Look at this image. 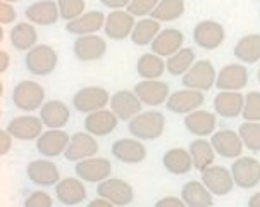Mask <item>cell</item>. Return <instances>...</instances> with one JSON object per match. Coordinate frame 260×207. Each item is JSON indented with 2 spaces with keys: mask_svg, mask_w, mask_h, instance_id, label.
Listing matches in <instances>:
<instances>
[{
  "mask_svg": "<svg viewBox=\"0 0 260 207\" xmlns=\"http://www.w3.org/2000/svg\"><path fill=\"white\" fill-rule=\"evenodd\" d=\"M257 78H258V83H260V69H258V73H257Z\"/></svg>",
  "mask_w": 260,
  "mask_h": 207,
  "instance_id": "db71d44e",
  "label": "cell"
},
{
  "mask_svg": "<svg viewBox=\"0 0 260 207\" xmlns=\"http://www.w3.org/2000/svg\"><path fill=\"white\" fill-rule=\"evenodd\" d=\"M135 16L129 14L127 11H111L107 16H105V26L104 32L111 40L121 42L126 40L127 37H131L135 29Z\"/></svg>",
  "mask_w": 260,
  "mask_h": 207,
  "instance_id": "8fae6325",
  "label": "cell"
},
{
  "mask_svg": "<svg viewBox=\"0 0 260 207\" xmlns=\"http://www.w3.org/2000/svg\"><path fill=\"white\" fill-rule=\"evenodd\" d=\"M96 152H99V143L93 138V135H90L88 131H78L71 136V142L66 149L64 157L71 162H79L88 157H95Z\"/></svg>",
  "mask_w": 260,
  "mask_h": 207,
  "instance_id": "ac0fdd59",
  "label": "cell"
},
{
  "mask_svg": "<svg viewBox=\"0 0 260 207\" xmlns=\"http://www.w3.org/2000/svg\"><path fill=\"white\" fill-rule=\"evenodd\" d=\"M160 0H131V4L126 7V11L135 17H147L152 16L153 9L157 7V4Z\"/></svg>",
  "mask_w": 260,
  "mask_h": 207,
  "instance_id": "7bdbcfd3",
  "label": "cell"
},
{
  "mask_svg": "<svg viewBox=\"0 0 260 207\" xmlns=\"http://www.w3.org/2000/svg\"><path fill=\"white\" fill-rule=\"evenodd\" d=\"M111 111L119 117V121H131L142 112V100L131 90H119L111 95Z\"/></svg>",
  "mask_w": 260,
  "mask_h": 207,
  "instance_id": "9a60e30c",
  "label": "cell"
},
{
  "mask_svg": "<svg viewBox=\"0 0 260 207\" xmlns=\"http://www.w3.org/2000/svg\"><path fill=\"white\" fill-rule=\"evenodd\" d=\"M166 71V61L160 55L153 54H143L136 63V73L143 78V80H158Z\"/></svg>",
  "mask_w": 260,
  "mask_h": 207,
  "instance_id": "74e56055",
  "label": "cell"
},
{
  "mask_svg": "<svg viewBox=\"0 0 260 207\" xmlns=\"http://www.w3.org/2000/svg\"><path fill=\"white\" fill-rule=\"evenodd\" d=\"M238 133L241 136V142L248 151L260 152V123L245 121L240 125Z\"/></svg>",
  "mask_w": 260,
  "mask_h": 207,
  "instance_id": "ab89813d",
  "label": "cell"
},
{
  "mask_svg": "<svg viewBox=\"0 0 260 207\" xmlns=\"http://www.w3.org/2000/svg\"><path fill=\"white\" fill-rule=\"evenodd\" d=\"M117 123L119 117L116 114L107 111V109H102V111L86 114L83 126H85V131L93 136H107L117 128Z\"/></svg>",
  "mask_w": 260,
  "mask_h": 207,
  "instance_id": "d4e9b609",
  "label": "cell"
},
{
  "mask_svg": "<svg viewBox=\"0 0 260 207\" xmlns=\"http://www.w3.org/2000/svg\"><path fill=\"white\" fill-rule=\"evenodd\" d=\"M248 85V71L243 64H228L217 73L215 86L221 92H240Z\"/></svg>",
  "mask_w": 260,
  "mask_h": 207,
  "instance_id": "44dd1931",
  "label": "cell"
},
{
  "mask_svg": "<svg viewBox=\"0 0 260 207\" xmlns=\"http://www.w3.org/2000/svg\"><path fill=\"white\" fill-rule=\"evenodd\" d=\"M9 64H11V57L6 50H0V73H6L9 69Z\"/></svg>",
  "mask_w": 260,
  "mask_h": 207,
  "instance_id": "681fc988",
  "label": "cell"
},
{
  "mask_svg": "<svg viewBox=\"0 0 260 207\" xmlns=\"http://www.w3.org/2000/svg\"><path fill=\"white\" fill-rule=\"evenodd\" d=\"M109 102H111V95L104 86H85L73 97V107L83 114L102 111Z\"/></svg>",
  "mask_w": 260,
  "mask_h": 207,
  "instance_id": "5b68a950",
  "label": "cell"
},
{
  "mask_svg": "<svg viewBox=\"0 0 260 207\" xmlns=\"http://www.w3.org/2000/svg\"><path fill=\"white\" fill-rule=\"evenodd\" d=\"M71 136L62 130H48L43 131L37 140V151L43 157H57L66 152Z\"/></svg>",
  "mask_w": 260,
  "mask_h": 207,
  "instance_id": "7402d4cb",
  "label": "cell"
},
{
  "mask_svg": "<svg viewBox=\"0 0 260 207\" xmlns=\"http://www.w3.org/2000/svg\"><path fill=\"white\" fill-rule=\"evenodd\" d=\"M166 128V117L158 111H145L127 121V130L138 140H155L162 136Z\"/></svg>",
  "mask_w": 260,
  "mask_h": 207,
  "instance_id": "6da1fadb",
  "label": "cell"
},
{
  "mask_svg": "<svg viewBox=\"0 0 260 207\" xmlns=\"http://www.w3.org/2000/svg\"><path fill=\"white\" fill-rule=\"evenodd\" d=\"M24 16L33 24L52 26L59 21L60 12H59V6H57V2H54V0H38V2H33L26 7Z\"/></svg>",
  "mask_w": 260,
  "mask_h": 207,
  "instance_id": "603a6c76",
  "label": "cell"
},
{
  "mask_svg": "<svg viewBox=\"0 0 260 207\" xmlns=\"http://www.w3.org/2000/svg\"><path fill=\"white\" fill-rule=\"evenodd\" d=\"M204 104H205L204 92L184 88V90H178L169 95V99H167V102H166V107L174 114H184V116H186L189 112L198 111Z\"/></svg>",
  "mask_w": 260,
  "mask_h": 207,
  "instance_id": "5bb4252c",
  "label": "cell"
},
{
  "mask_svg": "<svg viewBox=\"0 0 260 207\" xmlns=\"http://www.w3.org/2000/svg\"><path fill=\"white\" fill-rule=\"evenodd\" d=\"M189 156L193 159V167L202 171H205L207 167L214 166V159H215V151L212 147V143L205 138H198V140H193L189 143V149H188Z\"/></svg>",
  "mask_w": 260,
  "mask_h": 207,
  "instance_id": "e575fe53",
  "label": "cell"
},
{
  "mask_svg": "<svg viewBox=\"0 0 260 207\" xmlns=\"http://www.w3.org/2000/svg\"><path fill=\"white\" fill-rule=\"evenodd\" d=\"M181 199L188 207H212L214 205L212 192H210L202 182H197V180H191V182L183 185Z\"/></svg>",
  "mask_w": 260,
  "mask_h": 207,
  "instance_id": "4dcf8cb0",
  "label": "cell"
},
{
  "mask_svg": "<svg viewBox=\"0 0 260 207\" xmlns=\"http://www.w3.org/2000/svg\"><path fill=\"white\" fill-rule=\"evenodd\" d=\"M12 136L11 133H9L7 130H0V156H6V154H9V151L12 149Z\"/></svg>",
  "mask_w": 260,
  "mask_h": 207,
  "instance_id": "bcb514c9",
  "label": "cell"
},
{
  "mask_svg": "<svg viewBox=\"0 0 260 207\" xmlns=\"http://www.w3.org/2000/svg\"><path fill=\"white\" fill-rule=\"evenodd\" d=\"M57 6H59L60 17L69 23L85 14L86 2L85 0H57Z\"/></svg>",
  "mask_w": 260,
  "mask_h": 207,
  "instance_id": "60d3db41",
  "label": "cell"
},
{
  "mask_svg": "<svg viewBox=\"0 0 260 207\" xmlns=\"http://www.w3.org/2000/svg\"><path fill=\"white\" fill-rule=\"evenodd\" d=\"M160 23L155 21L153 17H142L140 21H136L135 29L131 33V42L138 47L152 45V42L157 38V35L160 33Z\"/></svg>",
  "mask_w": 260,
  "mask_h": 207,
  "instance_id": "d590c367",
  "label": "cell"
},
{
  "mask_svg": "<svg viewBox=\"0 0 260 207\" xmlns=\"http://www.w3.org/2000/svg\"><path fill=\"white\" fill-rule=\"evenodd\" d=\"M226 38V29L221 23L212 19H205L197 23L193 28V42L204 50H215L222 45Z\"/></svg>",
  "mask_w": 260,
  "mask_h": 207,
  "instance_id": "8992f818",
  "label": "cell"
},
{
  "mask_svg": "<svg viewBox=\"0 0 260 207\" xmlns=\"http://www.w3.org/2000/svg\"><path fill=\"white\" fill-rule=\"evenodd\" d=\"M111 152L122 164H140L147 159V149L138 138H119L112 143Z\"/></svg>",
  "mask_w": 260,
  "mask_h": 207,
  "instance_id": "d6986e66",
  "label": "cell"
},
{
  "mask_svg": "<svg viewBox=\"0 0 260 207\" xmlns=\"http://www.w3.org/2000/svg\"><path fill=\"white\" fill-rule=\"evenodd\" d=\"M235 185L240 188H253L260 183V162L253 157H238L231 166Z\"/></svg>",
  "mask_w": 260,
  "mask_h": 207,
  "instance_id": "30bf717a",
  "label": "cell"
},
{
  "mask_svg": "<svg viewBox=\"0 0 260 207\" xmlns=\"http://www.w3.org/2000/svg\"><path fill=\"white\" fill-rule=\"evenodd\" d=\"M43 126L45 125L40 117L26 114V116H17L9 121L6 130L21 142H29V140H38V136L43 133Z\"/></svg>",
  "mask_w": 260,
  "mask_h": 207,
  "instance_id": "ffe728a7",
  "label": "cell"
},
{
  "mask_svg": "<svg viewBox=\"0 0 260 207\" xmlns=\"http://www.w3.org/2000/svg\"><path fill=\"white\" fill-rule=\"evenodd\" d=\"M2 2H9V4H12V2H17V0H2Z\"/></svg>",
  "mask_w": 260,
  "mask_h": 207,
  "instance_id": "f5cc1de1",
  "label": "cell"
},
{
  "mask_svg": "<svg viewBox=\"0 0 260 207\" xmlns=\"http://www.w3.org/2000/svg\"><path fill=\"white\" fill-rule=\"evenodd\" d=\"M215 80H217V73L214 64L209 59H202L197 61L189 68V71L181 76V85L189 90L207 92L215 85Z\"/></svg>",
  "mask_w": 260,
  "mask_h": 207,
  "instance_id": "277c9868",
  "label": "cell"
},
{
  "mask_svg": "<svg viewBox=\"0 0 260 207\" xmlns=\"http://www.w3.org/2000/svg\"><path fill=\"white\" fill-rule=\"evenodd\" d=\"M162 164H164L166 171L171 174L181 176V174H188L193 167V159L189 156L188 151H184L181 147L171 149L164 154L162 157Z\"/></svg>",
  "mask_w": 260,
  "mask_h": 207,
  "instance_id": "d6a6232c",
  "label": "cell"
},
{
  "mask_svg": "<svg viewBox=\"0 0 260 207\" xmlns=\"http://www.w3.org/2000/svg\"><path fill=\"white\" fill-rule=\"evenodd\" d=\"M155 207H188L183 202V199H178V197H162L160 200L155 202Z\"/></svg>",
  "mask_w": 260,
  "mask_h": 207,
  "instance_id": "7dc6e473",
  "label": "cell"
},
{
  "mask_svg": "<svg viewBox=\"0 0 260 207\" xmlns=\"http://www.w3.org/2000/svg\"><path fill=\"white\" fill-rule=\"evenodd\" d=\"M26 174L29 182L38 187H55L60 182V173L55 162L47 159H35L26 166Z\"/></svg>",
  "mask_w": 260,
  "mask_h": 207,
  "instance_id": "e0dca14e",
  "label": "cell"
},
{
  "mask_svg": "<svg viewBox=\"0 0 260 207\" xmlns=\"http://www.w3.org/2000/svg\"><path fill=\"white\" fill-rule=\"evenodd\" d=\"M100 4L105 7H109L111 11H121L122 7L129 6L131 0H100Z\"/></svg>",
  "mask_w": 260,
  "mask_h": 207,
  "instance_id": "c3c4849f",
  "label": "cell"
},
{
  "mask_svg": "<svg viewBox=\"0 0 260 207\" xmlns=\"http://www.w3.org/2000/svg\"><path fill=\"white\" fill-rule=\"evenodd\" d=\"M105 26V16L100 11H88L78 19L69 21L66 24V32L78 37H85V35H95Z\"/></svg>",
  "mask_w": 260,
  "mask_h": 207,
  "instance_id": "f1b7e54d",
  "label": "cell"
},
{
  "mask_svg": "<svg viewBox=\"0 0 260 207\" xmlns=\"http://www.w3.org/2000/svg\"><path fill=\"white\" fill-rule=\"evenodd\" d=\"M241 117L245 121L260 123V92H248L245 95V107Z\"/></svg>",
  "mask_w": 260,
  "mask_h": 207,
  "instance_id": "b9f144b4",
  "label": "cell"
},
{
  "mask_svg": "<svg viewBox=\"0 0 260 207\" xmlns=\"http://www.w3.org/2000/svg\"><path fill=\"white\" fill-rule=\"evenodd\" d=\"M74 173L79 180L86 183H100L104 180L111 178L112 164L105 157H88V159L76 162Z\"/></svg>",
  "mask_w": 260,
  "mask_h": 207,
  "instance_id": "ba28073f",
  "label": "cell"
},
{
  "mask_svg": "<svg viewBox=\"0 0 260 207\" xmlns=\"http://www.w3.org/2000/svg\"><path fill=\"white\" fill-rule=\"evenodd\" d=\"M133 92L138 95L143 105H150V107H158L166 104L171 95L169 85L160 80H142L135 85Z\"/></svg>",
  "mask_w": 260,
  "mask_h": 207,
  "instance_id": "4fadbf2b",
  "label": "cell"
},
{
  "mask_svg": "<svg viewBox=\"0 0 260 207\" xmlns=\"http://www.w3.org/2000/svg\"><path fill=\"white\" fill-rule=\"evenodd\" d=\"M215 125H217V120H215V114L209 112V111H193L184 116V128L195 136H209L215 131Z\"/></svg>",
  "mask_w": 260,
  "mask_h": 207,
  "instance_id": "f546056e",
  "label": "cell"
},
{
  "mask_svg": "<svg viewBox=\"0 0 260 207\" xmlns=\"http://www.w3.org/2000/svg\"><path fill=\"white\" fill-rule=\"evenodd\" d=\"M55 195L64 205H79L86 200V187L79 178H64L55 185Z\"/></svg>",
  "mask_w": 260,
  "mask_h": 207,
  "instance_id": "4316f807",
  "label": "cell"
},
{
  "mask_svg": "<svg viewBox=\"0 0 260 207\" xmlns=\"http://www.w3.org/2000/svg\"><path fill=\"white\" fill-rule=\"evenodd\" d=\"M57 63H59V55H57L55 48L50 45H43V43L28 50L24 57L26 69L33 76H48V74H52L55 71Z\"/></svg>",
  "mask_w": 260,
  "mask_h": 207,
  "instance_id": "3957f363",
  "label": "cell"
},
{
  "mask_svg": "<svg viewBox=\"0 0 260 207\" xmlns=\"http://www.w3.org/2000/svg\"><path fill=\"white\" fill-rule=\"evenodd\" d=\"M212 143L215 154H219L224 159H238L243 152V142L241 136L235 130H219L212 133Z\"/></svg>",
  "mask_w": 260,
  "mask_h": 207,
  "instance_id": "7c38bea8",
  "label": "cell"
},
{
  "mask_svg": "<svg viewBox=\"0 0 260 207\" xmlns=\"http://www.w3.org/2000/svg\"><path fill=\"white\" fill-rule=\"evenodd\" d=\"M202 183L212 192V195L224 197L235 188L231 171L222 166H210L202 171Z\"/></svg>",
  "mask_w": 260,
  "mask_h": 207,
  "instance_id": "2e32d148",
  "label": "cell"
},
{
  "mask_svg": "<svg viewBox=\"0 0 260 207\" xmlns=\"http://www.w3.org/2000/svg\"><path fill=\"white\" fill-rule=\"evenodd\" d=\"M184 14V0H160L153 9L152 16L158 23H169Z\"/></svg>",
  "mask_w": 260,
  "mask_h": 207,
  "instance_id": "f35d334b",
  "label": "cell"
},
{
  "mask_svg": "<svg viewBox=\"0 0 260 207\" xmlns=\"http://www.w3.org/2000/svg\"><path fill=\"white\" fill-rule=\"evenodd\" d=\"M233 54L240 63L243 64H253L260 61V35L252 33L245 35L243 38H240L235 45Z\"/></svg>",
  "mask_w": 260,
  "mask_h": 207,
  "instance_id": "836d02e7",
  "label": "cell"
},
{
  "mask_svg": "<svg viewBox=\"0 0 260 207\" xmlns=\"http://www.w3.org/2000/svg\"><path fill=\"white\" fill-rule=\"evenodd\" d=\"M17 17L16 9L12 7V4L9 2H0V24H11L14 23Z\"/></svg>",
  "mask_w": 260,
  "mask_h": 207,
  "instance_id": "f6af8a7d",
  "label": "cell"
},
{
  "mask_svg": "<svg viewBox=\"0 0 260 207\" xmlns=\"http://www.w3.org/2000/svg\"><path fill=\"white\" fill-rule=\"evenodd\" d=\"M38 117L48 130H62L71 120V111L62 100H48L42 105Z\"/></svg>",
  "mask_w": 260,
  "mask_h": 207,
  "instance_id": "cb8c5ba5",
  "label": "cell"
},
{
  "mask_svg": "<svg viewBox=\"0 0 260 207\" xmlns=\"http://www.w3.org/2000/svg\"><path fill=\"white\" fill-rule=\"evenodd\" d=\"M86 207H116V205H114L112 202H109V200L102 199V197H99V199H93V200H91Z\"/></svg>",
  "mask_w": 260,
  "mask_h": 207,
  "instance_id": "f907efd6",
  "label": "cell"
},
{
  "mask_svg": "<svg viewBox=\"0 0 260 207\" xmlns=\"http://www.w3.org/2000/svg\"><path fill=\"white\" fill-rule=\"evenodd\" d=\"M9 42L11 45L19 52H28L33 47H37L38 42V33L35 29V24L29 21L24 23H17L14 28L9 32Z\"/></svg>",
  "mask_w": 260,
  "mask_h": 207,
  "instance_id": "1f68e13d",
  "label": "cell"
},
{
  "mask_svg": "<svg viewBox=\"0 0 260 207\" xmlns=\"http://www.w3.org/2000/svg\"><path fill=\"white\" fill-rule=\"evenodd\" d=\"M245 95L241 92H219L214 99V111L217 116L226 120H235L243 112Z\"/></svg>",
  "mask_w": 260,
  "mask_h": 207,
  "instance_id": "484cf974",
  "label": "cell"
},
{
  "mask_svg": "<svg viewBox=\"0 0 260 207\" xmlns=\"http://www.w3.org/2000/svg\"><path fill=\"white\" fill-rule=\"evenodd\" d=\"M96 193L102 199L112 202L116 207H122L131 204L135 199L133 187L121 178H107L99 183L96 187Z\"/></svg>",
  "mask_w": 260,
  "mask_h": 207,
  "instance_id": "52a82bcc",
  "label": "cell"
},
{
  "mask_svg": "<svg viewBox=\"0 0 260 207\" xmlns=\"http://www.w3.org/2000/svg\"><path fill=\"white\" fill-rule=\"evenodd\" d=\"M184 43V35L176 28H167L162 29L157 35V38L152 42V52L160 57H171L174 55L178 50L183 48Z\"/></svg>",
  "mask_w": 260,
  "mask_h": 207,
  "instance_id": "83f0119b",
  "label": "cell"
},
{
  "mask_svg": "<svg viewBox=\"0 0 260 207\" xmlns=\"http://www.w3.org/2000/svg\"><path fill=\"white\" fill-rule=\"evenodd\" d=\"M12 102L19 111L33 112L42 109V105L45 104V90L37 81L23 80L12 90Z\"/></svg>",
  "mask_w": 260,
  "mask_h": 207,
  "instance_id": "7a4b0ae2",
  "label": "cell"
},
{
  "mask_svg": "<svg viewBox=\"0 0 260 207\" xmlns=\"http://www.w3.org/2000/svg\"><path fill=\"white\" fill-rule=\"evenodd\" d=\"M195 63H197L195 50L188 47H183L181 50H178L174 55L167 57L166 69L169 71L171 76H184Z\"/></svg>",
  "mask_w": 260,
  "mask_h": 207,
  "instance_id": "8d00e7d4",
  "label": "cell"
},
{
  "mask_svg": "<svg viewBox=\"0 0 260 207\" xmlns=\"http://www.w3.org/2000/svg\"><path fill=\"white\" fill-rule=\"evenodd\" d=\"M248 207H260V192L253 193L248 199Z\"/></svg>",
  "mask_w": 260,
  "mask_h": 207,
  "instance_id": "816d5d0a",
  "label": "cell"
},
{
  "mask_svg": "<svg viewBox=\"0 0 260 207\" xmlns=\"http://www.w3.org/2000/svg\"><path fill=\"white\" fill-rule=\"evenodd\" d=\"M52 205H54V200L43 190L31 192L24 200V207H52Z\"/></svg>",
  "mask_w": 260,
  "mask_h": 207,
  "instance_id": "ee69618b",
  "label": "cell"
},
{
  "mask_svg": "<svg viewBox=\"0 0 260 207\" xmlns=\"http://www.w3.org/2000/svg\"><path fill=\"white\" fill-rule=\"evenodd\" d=\"M107 52V42L100 35H85L78 37L73 43V54L81 63L100 61Z\"/></svg>",
  "mask_w": 260,
  "mask_h": 207,
  "instance_id": "9c48e42d",
  "label": "cell"
}]
</instances>
